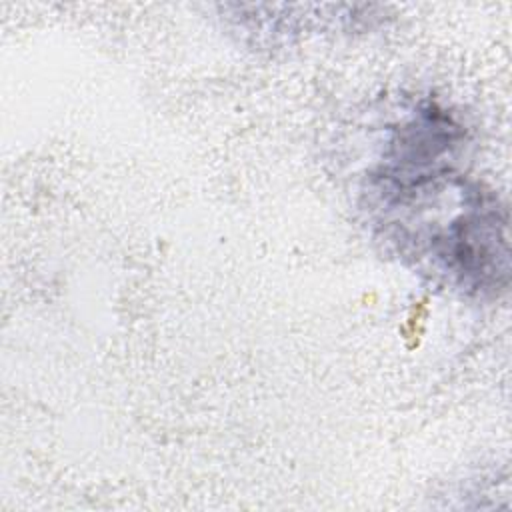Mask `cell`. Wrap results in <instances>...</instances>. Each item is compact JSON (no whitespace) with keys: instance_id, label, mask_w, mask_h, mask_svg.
Listing matches in <instances>:
<instances>
[{"instance_id":"cell-1","label":"cell","mask_w":512,"mask_h":512,"mask_svg":"<svg viewBox=\"0 0 512 512\" xmlns=\"http://www.w3.org/2000/svg\"><path fill=\"white\" fill-rule=\"evenodd\" d=\"M384 238L400 256L468 298H498L508 288L506 206L474 178L444 164L368 188Z\"/></svg>"}]
</instances>
